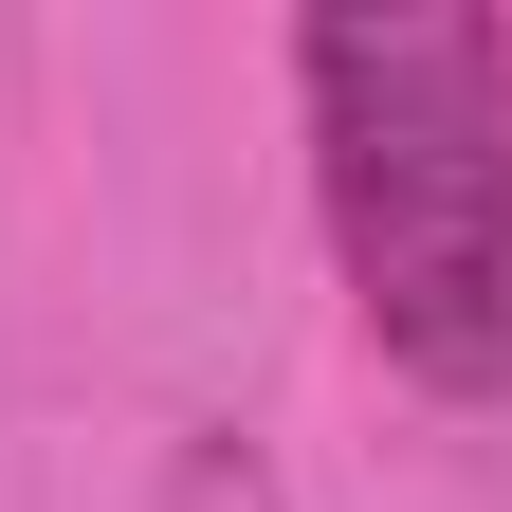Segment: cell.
Instances as JSON below:
<instances>
[{
	"label": "cell",
	"mask_w": 512,
	"mask_h": 512,
	"mask_svg": "<svg viewBox=\"0 0 512 512\" xmlns=\"http://www.w3.org/2000/svg\"><path fill=\"white\" fill-rule=\"evenodd\" d=\"M165 512H275V458H256V439H183V458H165Z\"/></svg>",
	"instance_id": "cell-2"
},
{
	"label": "cell",
	"mask_w": 512,
	"mask_h": 512,
	"mask_svg": "<svg viewBox=\"0 0 512 512\" xmlns=\"http://www.w3.org/2000/svg\"><path fill=\"white\" fill-rule=\"evenodd\" d=\"M293 110L366 348L421 403H512V37L476 0H330L293 19Z\"/></svg>",
	"instance_id": "cell-1"
}]
</instances>
